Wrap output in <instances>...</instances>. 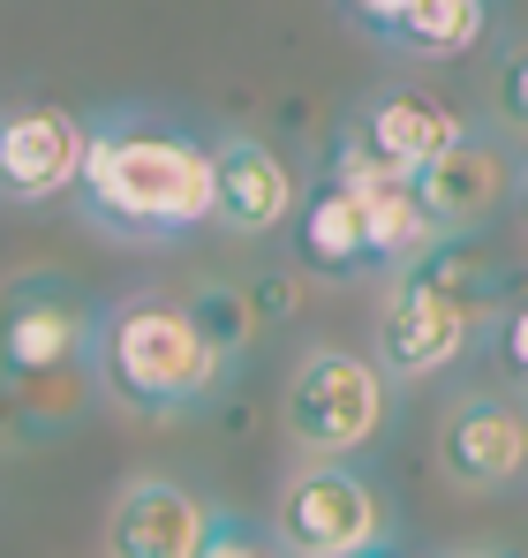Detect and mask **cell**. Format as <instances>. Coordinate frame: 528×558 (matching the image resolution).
Returning <instances> with one entry per match:
<instances>
[{"label": "cell", "instance_id": "1", "mask_svg": "<svg viewBox=\"0 0 528 558\" xmlns=\"http://www.w3.org/2000/svg\"><path fill=\"white\" fill-rule=\"evenodd\" d=\"M76 204L91 227L121 242H175L212 219V144H196L189 129L144 106H113L84 121Z\"/></svg>", "mask_w": 528, "mask_h": 558}, {"label": "cell", "instance_id": "2", "mask_svg": "<svg viewBox=\"0 0 528 558\" xmlns=\"http://www.w3.org/2000/svg\"><path fill=\"white\" fill-rule=\"evenodd\" d=\"M84 363L98 392L121 400L129 415H189L227 377V355L189 317V302H159V294H129V302L98 310Z\"/></svg>", "mask_w": 528, "mask_h": 558}, {"label": "cell", "instance_id": "3", "mask_svg": "<svg viewBox=\"0 0 528 558\" xmlns=\"http://www.w3.org/2000/svg\"><path fill=\"white\" fill-rule=\"evenodd\" d=\"M385 415H393V377L355 348H310L287 377V438L310 461H348L377 446Z\"/></svg>", "mask_w": 528, "mask_h": 558}, {"label": "cell", "instance_id": "4", "mask_svg": "<svg viewBox=\"0 0 528 558\" xmlns=\"http://www.w3.org/2000/svg\"><path fill=\"white\" fill-rule=\"evenodd\" d=\"M272 536H279L287 558H348L362 544L393 536V506H385V490L370 475H355L340 461H310L279 483Z\"/></svg>", "mask_w": 528, "mask_h": 558}, {"label": "cell", "instance_id": "5", "mask_svg": "<svg viewBox=\"0 0 528 558\" xmlns=\"http://www.w3.org/2000/svg\"><path fill=\"white\" fill-rule=\"evenodd\" d=\"M91 302L61 272H23L0 287V385H53L84 371L91 355Z\"/></svg>", "mask_w": 528, "mask_h": 558}, {"label": "cell", "instance_id": "6", "mask_svg": "<svg viewBox=\"0 0 528 558\" xmlns=\"http://www.w3.org/2000/svg\"><path fill=\"white\" fill-rule=\"evenodd\" d=\"M476 332H483V317L460 294H445L423 265H400L385 302H377V355L370 363L385 377H400V385H423V377L453 371Z\"/></svg>", "mask_w": 528, "mask_h": 558}, {"label": "cell", "instance_id": "7", "mask_svg": "<svg viewBox=\"0 0 528 558\" xmlns=\"http://www.w3.org/2000/svg\"><path fill=\"white\" fill-rule=\"evenodd\" d=\"M514 182H521V159L476 129H460L431 167H416V196L439 219V234H483V219L514 204Z\"/></svg>", "mask_w": 528, "mask_h": 558}, {"label": "cell", "instance_id": "8", "mask_svg": "<svg viewBox=\"0 0 528 558\" xmlns=\"http://www.w3.org/2000/svg\"><path fill=\"white\" fill-rule=\"evenodd\" d=\"M439 468L460 490H514L528 475V408L506 392H468L439 423Z\"/></svg>", "mask_w": 528, "mask_h": 558}, {"label": "cell", "instance_id": "9", "mask_svg": "<svg viewBox=\"0 0 528 558\" xmlns=\"http://www.w3.org/2000/svg\"><path fill=\"white\" fill-rule=\"evenodd\" d=\"M84 167V121L69 106H0V196L8 204H46L61 189H76Z\"/></svg>", "mask_w": 528, "mask_h": 558}, {"label": "cell", "instance_id": "10", "mask_svg": "<svg viewBox=\"0 0 528 558\" xmlns=\"http://www.w3.org/2000/svg\"><path fill=\"white\" fill-rule=\"evenodd\" d=\"M295 167L250 136V129H235V136H219L212 144V219L227 227V234H242V242H264V234H279L287 219H295Z\"/></svg>", "mask_w": 528, "mask_h": 558}, {"label": "cell", "instance_id": "11", "mask_svg": "<svg viewBox=\"0 0 528 558\" xmlns=\"http://www.w3.org/2000/svg\"><path fill=\"white\" fill-rule=\"evenodd\" d=\"M204 529H212V506L196 490L144 475L106 513V558H196Z\"/></svg>", "mask_w": 528, "mask_h": 558}, {"label": "cell", "instance_id": "12", "mask_svg": "<svg viewBox=\"0 0 528 558\" xmlns=\"http://www.w3.org/2000/svg\"><path fill=\"white\" fill-rule=\"evenodd\" d=\"M295 257H302V272L317 279H355L370 272V234H362V196L348 182H333V174H317V182L295 196Z\"/></svg>", "mask_w": 528, "mask_h": 558}, {"label": "cell", "instance_id": "13", "mask_svg": "<svg viewBox=\"0 0 528 558\" xmlns=\"http://www.w3.org/2000/svg\"><path fill=\"white\" fill-rule=\"evenodd\" d=\"M355 136L385 159V167H400V174H416V167H431L445 144L468 129L445 98H431V92H377L362 113L348 121Z\"/></svg>", "mask_w": 528, "mask_h": 558}, {"label": "cell", "instance_id": "14", "mask_svg": "<svg viewBox=\"0 0 528 558\" xmlns=\"http://www.w3.org/2000/svg\"><path fill=\"white\" fill-rule=\"evenodd\" d=\"M355 196H362V234H370V265L377 272H400V265H416L439 242V219L423 211L416 174H385V182L355 189Z\"/></svg>", "mask_w": 528, "mask_h": 558}, {"label": "cell", "instance_id": "15", "mask_svg": "<svg viewBox=\"0 0 528 558\" xmlns=\"http://www.w3.org/2000/svg\"><path fill=\"white\" fill-rule=\"evenodd\" d=\"M483 31H491V0H408L377 38H393L423 61H460L468 46H483Z\"/></svg>", "mask_w": 528, "mask_h": 558}, {"label": "cell", "instance_id": "16", "mask_svg": "<svg viewBox=\"0 0 528 558\" xmlns=\"http://www.w3.org/2000/svg\"><path fill=\"white\" fill-rule=\"evenodd\" d=\"M189 317H196V325L212 332V348H219L227 363L242 355V340H250V325H257V310H250V302H242L235 287H204V294L189 302Z\"/></svg>", "mask_w": 528, "mask_h": 558}, {"label": "cell", "instance_id": "17", "mask_svg": "<svg viewBox=\"0 0 528 558\" xmlns=\"http://www.w3.org/2000/svg\"><path fill=\"white\" fill-rule=\"evenodd\" d=\"M196 558H287V551H279V536L257 529L250 513H219V506H212V529H204Z\"/></svg>", "mask_w": 528, "mask_h": 558}, {"label": "cell", "instance_id": "18", "mask_svg": "<svg viewBox=\"0 0 528 558\" xmlns=\"http://www.w3.org/2000/svg\"><path fill=\"white\" fill-rule=\"evenodd\" d=\"M499 355H506V371L528 385V294H514V302L499 310Z\"/></svg>", "mask_w": 528, "mask_h": 558}, {"label": "cell", "instance_id": "19", "mask_svg": "<svg viewBox=\"0 0 528 558\" xmlns=\"http://www.w3.org/2000/svg\"><path fill=\"white\" fill-rule=\"evenodd\" d=\"M499 113H506L514 129H528V46H514V53L499 61Z\"/></svg>", "mask_w": 528, "mask_h": 558}, {"label": "cell", "instance_id": "20", "mask_svg": "<svg viewBox=\"0 0 528 558\" xmlns=\"http://www.w3.org/2000/svg\"><path fill=\"white\" fill-rule=\"evenodd\" d=\"M340 8H348V15L362 23V31H385V23H393V15H400L408 0H340Z\"/></svg>", "mask_w": 528, "mask_h": 558}, {"label": "cell", "instance_id": "21", "mask_svg": "<svg viewBox=\"0 0 528 558\" xmlns=\"http://www.w3.org/2000/svg\"><path fill=\"white\" fill-rule=\"evenodd\" d=\"M348 558H416V551H393V544H362V551H348Z\"/></svg>", "mask_w": 528, "mask_h": 558}, {"label": "cell", "instance_id": "22", "mask_svg": "<svg viewBox=\"0 0 528 558\" xmlns=\"http://www.w3.org/2000/svg\"><path fill=\"white\" fill-rule=\"evenodd\" d=\"M514 211H521V227H528V167H521V182H514Z\"/></svg>", "mask_w": 528, "mask_h": 558}, {"label": "cell", "instance_id": "23", "mask_svg": "<svg viewBox=\"0 0 528 558\" xmlns=\"http://www.w3.org/2000/svg\"><path fill=\"white\" fill-rule=\"evenodd\" d=\"M483 558H499V551H483Z\"/></svg>", "mask_w": 528, "mask_h": 558}]
</instances>
